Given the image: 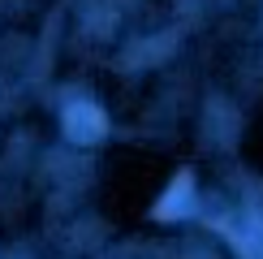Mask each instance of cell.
<instances>
[{"mask_svg":"<svg viewBox=\"0 0 263 259\" xmlns=\"http://www.w3.org/2000/svg\"><path fill=\"white\" fill-rule=\"evenodd\" d=\"M185 199H190V173H181V177L173 181V190H168V194H164V199H160L156 216H160V220H173V212H177V208H181Z\"/></svg>","mask_w":263,"mask_h":259,"instance_id":"2","label":"cell"},{"mask_svg":"<svg viewBox=\"0 0 263 259\" xmlns=\"http://www.w3.org/2000/svg\"><path fill=\"white\" fill-rule=\"evenodd\" d=\"M104 113L95 104H69L65 108V134L73 138V143H95V138H104Z\"/></svg>","mask_w":263,"mask_h":259,"instance_id":"1","label":"cell"}]
</instances>
